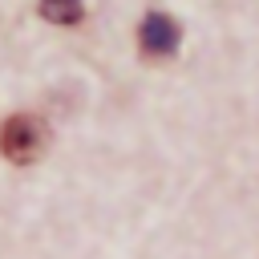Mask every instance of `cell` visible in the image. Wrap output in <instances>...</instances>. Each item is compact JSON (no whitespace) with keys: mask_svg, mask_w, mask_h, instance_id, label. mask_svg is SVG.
Segmentation results:
<instances>
[{"mask_svg":"<svg viewBox=\"0 0 259 259\" xmlns=\"http://www.w3.org/2000/svg\"><path fill=\"white\" fill-rule=\"evenodd\" d=\"M36 12H40V20H49V24H81V16H85V4L81 0H40L36 4Z\"/></svg>","mask_w":259,"mask_h":259,"instance_id":"3","label":"cell"},{"mask_svg":"<svg viewBox=\"0 0 259 259\" xmlns=\"http://www.w3.org/2000/svg\"><path fill=\"white\" fill-rule=\"evenodd\" d=\"M178 40H182V28H178L174 16H166V12H146V20H142V28H138L142 57L162 61V57H170V53L178 49Z\"/></svg>","mask_w":259,"mask_h":259,"instance_id":"2","label":"cell"},{"mask_svg":"<svg viewBox=\"0 0 259 259\" xmlns=\"http://www.w3.org/2000/svg\"><path fill=\"white\" fill-rule=\"evenodd\" d=\"M49 146V125L36 117V113H12L4 125H0V154L16 166H28L45 154Z\"/></svg>","mask_w":259,"mask_h":259,"instance_id":"1","label":"cell"}]
</instances>
